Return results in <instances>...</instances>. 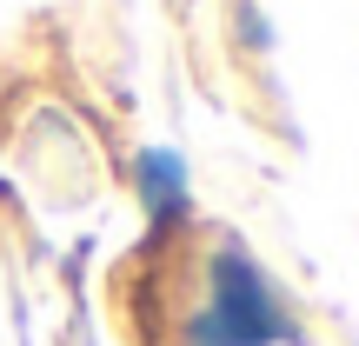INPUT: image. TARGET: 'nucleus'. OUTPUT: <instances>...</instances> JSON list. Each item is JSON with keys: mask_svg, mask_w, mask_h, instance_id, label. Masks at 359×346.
Wrapping results in <instances>:
<instances>
[{"mask_svg": "<svg viewBox=\"0 0 359 346\" xmlns=\"http://www.w3.org/2000/svg\"><path fill=\"white\" fill-rule=\"evenodd\" d=\"M273 340H293L286 300L240 246H219L206 260V300L187 320V346H273Z\"/></svg>", "mask_w": 359, "mask_h": 346, "instance_id": "obj_1", "label": "nucleus"}, {"mask_svg": "<svg viewBox=\"0 0 359 346\" xmlns=\"http://www.w3.org/2000/svg\"><path fill=\"white\" fill-rule=\"evenodd\" d=\"M133 180H140V200H147V213H154L160 227H167V220H187V167H180V154H167V147L140 154Z\"/></svg>", "mask_w": 359, "mask_h": 346, "instance_id": "obj_2", "label": "nucleus"}]
</instances>
